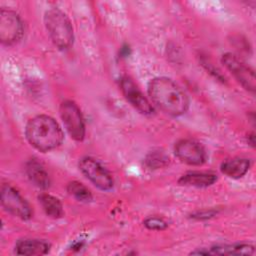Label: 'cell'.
<instances>
[{
    "instance_id": "obj_4",
    "label": "cell",
    "mask_w": 256,
    "mask_h": 256,
    "mask_svg": "<svg viewBox=\"0 0 256 256\" xmlns=\"http://www.w3.org/2000/svg\"><path fill=\"white\" fill-rule=\"evenodd\" d=\"M60 117L70 137L75 141H82L85 137V122L78 105L66 100L60 105Z\"/></svg>"
},
{
    "instance_id": "obj_3",
    "label": "cell",
    "mask_w": 256,
    "mask_h": 256,
    "mask_svg": "<svg viewBox=\"0 0 256 256\" xmlns=\"http://www.w3.org/2000/svg\"><path fill=\"white\" fill-rule=\"evenodd\" d=\"M44 24L53 44L59 50L69 49L74 41V32L70 19L59 8L45 12Z\"/></svg>"
},
{
    "instance_id": "obj_15",
    "label": "cell",
    "mask_w": 256,
    "mask_h": 256,
    "mask_svg": "<svg viewBox=\"0 0 256 256\" xmlns=\"http://www.w3.org/2000/svg\"><path fill=\"white\" fill-rule=\"evenodd\" d=\"M251 162L244 157H233L221 164V172L229 178L238 179L243 177L249 170Z\"/></svg>"
},
{
    "instance_id": "obj_17",
    "label": "cell",
    "mask_w": 256,
    "mask_h": 256,
    "mask_svg": "<svg viewBox=\"0 0 256 256\" xmlns=\"http://www.w3.org/2000/svg\"><path fill=\"white\" fill-rule=\"evenodd\" d=\"M67 192L81 202H88L92 199L90 190L78 181H71L67 184Z\"/></svg>"
},
{
    "instance_id": "obj_19",
    "label": "cell",
    "mask_w": 256,
    "mask_h": 256,
    "mask_svg": "<svg viewBox=\"0 0 256 256\" xmlns=\"http://www.w3.org/2000/svg\"><path fill=\"white\" fill-rule=\"evenodd\" d=\"M144 226L149 229V230H157V231H161L164 230L168 227V223L167 221H165L163 218L161 217H157V216H151L148 217L144 220L143 222Z\"/></svg>"
},
{
    "instance_id": "obj_11",
    "label": "cell",
    "mask_w": 256,
    "mask_h": 256,
    "mask_svg": "<svg viewBox=\"0 0 256 256\" xmlns=\"http://www.w3.org/2000/svg\"><path fill=\"white\" fill-rule=\"evenodd\" d=\"M255 248L249 243H238L233 245H216L210 248H201L191 252L200 255H253Z\"/></svg>"
},
{
    "instance_id": "obj_5",
    "label": "cell",
    "mask_w": 256,
    "mask_h": 256,
    "mask_svg": "<svg viewBox=\"0 0 256 256\" xmlns=\"http://www.w3.org/2000/svg\"><path fill=\"white\" fill-rule=\"evenodd\" d=\"M2 207L15 217L28 220L32 216V209L24 197L10 184H2L0 189Z\"/></svg>"
},
{
    "instance_id": "obj_6",
    "label": "cell",
    "mask_w": 256,
    "mask_h": 256,
    "mask_svg": "<svg viewBox=\"0 0 256 256\" xmlns=\"http://www.w3.org/2000/svg\"><path fill=\"white\" fill-rule=\"evenodd\" d=\"M24 27L20 16L11 9L0 11V40L3 45L11 46L23 36Z\"/></svg>"
},
{
    "instance_id": "obj_21",
    "label": "cell",
    "mask_w": 256,
    "mask_h": 256,
    "mask_svg": "<svg viewBox=\"0 0 256 256\" xmlns=\"http://www.w3.org/2000/svg\"><path fill=\"white\" fill-rule=\"evenodd\" d=\"M248 144H250L252 147L255 146V134L254 133H250L248 135Z\"/></svg>"
},
{
    "instance_id": "obj_14",
    "label": "cell",
    "mask_w": 256,
    "mask_h": 256,
    "mask_svg": "<svg viewBox=\"0 0 256 256\" xmlns=\"http://www.w3.org/2000/svg\"><path fill=\"white\" fill-rule=\"evenodd\" d=\"M217 181V175L213 172H188L180 177L178 180L180 185L191 186L197 188H204L213 185Z\"/></svg>"
},
{
    "instance_id": "obj_1",
    "label": "cell",
    "mask_w": 256,
    "mask_h": 256,
    "mask_svg": "<svg viewBox=\"0 0 256 256\" xmlns=\"http://www.w3.org/2000/svg\"><path fill=\"white\" fill-rule=\"evenodd\" d=\"M148 94L152 103L167 115L178 117L189 108L186 93L168 77L153 78L148 85Z\"/></svg>"
},
{
    "instance_id": "obj_10",
    "label": "cell",
    "mask_w": 256,
    "mask_h": 256,
    "mask_svg": "<svg viewBox=\"0 0 256 256\" xmlns=\"http://www.w3.org/2000/svg\"><path fill=\"white\" fill-rule=\"evenodd\" d=\"M119 86L126 100L140 113L144 115H151L153 113L154 110L151 103L130 77L123 76L120 79Z\"/></svg>"
},
{
    "instance_id": "obj_18",
    "label": "cell",
    "mask_w": 256,
    "mask_h": 256,
    "mask_svg": "<svg viewBox=\"0 0 256 256\" xmlns=\"http://www.w3.org/2000/svg\"><path fill=\"white\" fill-rule=\"evenodd\" d=\"M146 165L151 169H159L162 167H165L168 162L169 158L168 156L161 150H154L150 152L146 159H145Z\"/></svg>"
},
{
    "instance_id": "obj_12",
    "label": "cell",
    "mask_w": 256,
    "mask_h": 256,
    "mask_svg": "<svg viewBox=\"0 0 256 256\" xmlns=\"http://www.w3.org/2000/svg\"><path fill=\"white\" fill-rule=\"evenodd\" d=\"M50 250V243L43 239L25 238L19 240L15 245V253L25 256L45 255Z\"/></svg>"
},
{
    "instance_id": "obj_13",
    "label": "cell",
    "mask_w": 256,
    "mask_h": 256,
    "mask_svg": "<svg viewBox=\"0 0 256 256\" xmlns=\"http://www.w3.org/2000/svg\"><path fill=\"white\" fill-rule=\"evenodd\" d=\"M25 171L29 180L40 189H47L50 186V177L44 166L36 159H31L26 163Z\"/></svg>"
},
{
    "instance_id": "obj_7",
    "label": "cell",
    "mask_w": 256,
    "mask_h": 256,
    "mask_svg": "<svg viewBox=\"0 0 256 256\" xmlns=\"http://www.w3.org/2000/svg\"><path fill=\"white\" fill-rule=\"evenodd\" d=\"M226 69L235 77L244 89L254 94L256 89L255 73L252 68L246 65L241 59L232 53H225L221 59Z\"/></svg>"
},
{
    "instance_id": "obj_8",
    "label": "cell",
    "mask_w": 256,
    "mask_h": 256,
    "mask_svg": "<svg viewBox=\"0 0 256 256\" xmlns=\"http://www.w3.org/2000/svg\"><path fill=\"white\" fill-rule=\"evenodd\" d=\"M79 169L97 188L103 191L112 189L114 181L110 172L96 159L84 157L79 161Z\"/></svg>"
},
{
    "instance_id": "obj_20",
    "label": "cell",
    "mask_w": 256,
    "mask_h": 256,
    "mask_svg": "<svg viewBox=\"0 0 256 256\" xmlns=\"http://www.w3.org/2000/svg\"><path fill=\"white\" fill-rule=\"evenodd\" d=\"M217 212L215 210H208V211H201V212H198L196 214H194L192 217L193 218H196L198 220H201V219H208L212 216H214Z\"/></svg>"
},
{
    "instance_id": "obj_16",
    "label": "cell",
    "mask_w": 256,
    "mask_h": 256,
    "mask_svg": "<svg viewBox=\"0 0 256 256\" xmlns=\"http://www.w3.org/2000/svg\"><path fill=\"white\" fill-rule=\"evenodd\" d=\"M38 201L47 216L58 219L64 215L62 204L57 197L48 193H41L38 196Z\"/></svg>"
},
{
    "instance_id": "obj_9",
    "label": "cell",
    "mask_w": 256,
    "mask_h": 256,
    "mask_svg": "<svg viewBox=\"0 0 256 256\" xmlns=\"http://www.w3.org/2000/svg\"><path fill=\"white\" fill-rule=\"evenodd\" d=\"M174 152L182 162L191 166H200L206 161L203 146L193 139H181L175 143Z\"/></svg>"
},
{
    "instance_id": "obj_2",
    "label": "cell",
    "mask_w": 256,
    "mask_h": 256,
    "mask_svg": "<svg viewBox=\"0 0 256 256\" xmlns=\"http://www.w3.org/2000/svg\"><path fill=\"white\" fill-rule=\"evenodd\" d=\"M25 135L30 145L40 152L56 149L61 145L64 137L59 124L48 115L31 118L26 124Z\"/></svg>"
}]
</instances>
